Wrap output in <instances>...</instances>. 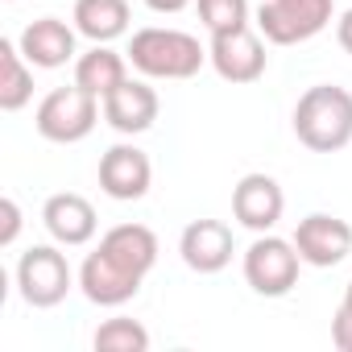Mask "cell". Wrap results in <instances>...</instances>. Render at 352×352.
Here are the masks:
<instances>
[{
	"label": "cell",
	"mask_w": 352,
	"mask_h": 352,
	"mask_svg": "<svg viewBox=\"0 0 352 352\" xmlns=\"http://www.w3.org/2000/svg\"><path fill=\"white\" fill-rule=\"evenodd\" d=\"M149 183H153V166H149L145 149H137V145H112L100 157V191L108 199H116V204L145 199Z\"/></svg>",
	"instance_id": "obj_10"
},
{
	"label": "cell",
	"mask_w": 352,
	"mask_h": 352,
	"mask_svg": "<svg viewBox=\"0 0 352 352\" xmlns=\"http://www.w3.org/2000/svg\"><path fill=\"white\" fill-rule=\"evenodd\" d=\"M145 5H149L153 13H183L191 0H145Z\"/></svg>",
	"instance_id": "obj_24"
},
{
	"label": "cell",
	"mask_w": 352,
	"mask_h": 352,
	"mask_svg": "<svg viewBox=\"0 0 352 352\" xmlns=\"http://www.w3.org/2000/svg\"><path fill=\"white\" fill-rule=\"evenodd\" d=\"M298 249L294 241H282L274 232H257V241L245 249V282L261 294V298H282L294 290L298 282Z\"/></svg>",
	"instance_id": "obj_6"
},
{
	"label": "cell",
	"mask_w": 352,
	"mask_h": 352,
	"mask_svg": "<svg viewBox=\"0 0 352 352\" xmlns=\"http://www.w3.org/2000/svg\"><path fill=\"white\" fill-rule=\"evenodd\" d=\"M336 17V0H261L257 30L274 46H298L323 34Z\"/></svg>",
	"instance_id": "obj_5"
},
{
	"label": "cell",
	"mask_w": 352,
	"mask_h": 352,
	"mask_svg": "<svg viewBox=\"0 0 352 352\" xmlns=\"http://www.w3.org/2000/svg\"><path fill=\"white\" fill-rule=\"evenodd\" d=\"M208 63L228 83H257L265 75L270 54H265V42L249 25H241V30H228V34H212Z\"/></svg>",
	"instance_id": "obj_8"
},
{
	"label": "cell",
	"mask_w": 352,
	"mask_h": 352,
	"mask_svg": "<svg viewBox=\"0 0 352 352\" xmlns=\"http://www.w3.org/2000/svg\"><path fill=\"white\" fill-rule=\"evenodd\" d=\"M100 112H104V104H100L91 91H83L79 83H71V87H54V91L38 104L34 124H38V133H42L46 141H54V145H75V141L91 137Z\"/></svg>",
	"instance_id": "obj_4"
},
{
	"label": "cell",
	"mask_w": 352,
	"mask_h": 352,
	"mask_svg": "<svg viewBox=\"0 0 352 352\" xmlns=\"http://www.w3.org/2000/svg\"><path fill=\"white\" fill-rule=\"evenodd\" d=\"M124 79H129V54H116L104 42H96L87 54L75 58V83L83 91H91L96 100H104L108 91H116Z\"/></svg>",
	"instance_id": "obj_16"
},
{
	"label": "cell",
	"mask_w": 352,
	"mask_h": 352,
	"mask_svg": "<svg viewBox=\"0 0 352 352\" xmlns=\"http://www.w3.org/2000/svg\"><path fill=\"white\" fill-rule=\"evenodd\" d=\"M17 232H21V208H17V199H0V249H9L13 241H17Z\"/></svg>",
	"instance_id": "obj_22"
},
{
	"label": "cell",
	"mask_w": 352,
	"mask_h": 352,
	"mask_svg": "<svg viewBox=\"0 0 352 352\" xmlns=\"http://www.w3.org/2000/svg\"><path fill=\"white\" fill-rule=\"evenodd\" d=\"M179 253L187 261V270L195 274H220L232 253H236V241H232V228L224 220H191L179 236Z\"/></svg>",
	"instance_id": "obj_13"
},
{
	"label": "cell",
	"mask_w": 352,
	"mask_h": 352,
	"mask_svg": "<svg viewBox=\"0 0 352 352\" xmlns=\"http://www.w3.org/2000/svg\"><path fill=\"white\" fill-rule=\"evenodd\" d=\"M42 224H46V232H50L58 245H67V249L87 245V241L96 236V228H100L96 208H91L83 195H75V191H58V195H50L46 208H42Z\"/></svg>",
	"instance_id": "obj_14"
},
{
	"label": "cell",
	"mask_w": 352,
	"mask_h": 352,
	"mask_svg": "<svg viewBox=\"0 0 352 352\" xmlns=\"http://www.w3.org/2000/svg\"><path fill=\"white\" fill-rule=\"evenodd\" d=\"M104 120L116 129V133H124V137H137V133H145V129H153V120H157V112H162V100H157V91L145 83V79H124L116 91H108L104 100Z\"/></svg>",
	"instance_id": "obj_12"
},
{
	"label": "cell",
	"mask_w": 352,
	"mask_h": 352,
	"mask_svg": "<svg viewBox=\"0 0 352 352\" xmlns=\"http://www.w3.org/2000/svg\"><path fill=\"white\" fill-rule=\"evenodd\" d=\"M157 265V236L145 224H116L100 236L96 253L79 265V290L96 307H120L129 302L145 274Z\"/></svg>",
	"instance_id": "obj_1"
},
{
	"label": "cell",
	"mask_w": 352,
	"mask_h": 352,
	"mask_svg": "<svg viewBox=\"0 0 352 352\" xmlns=\"http://www.w3.org/2000/svg\"><path fill=\"white\" fill-rule=\"evenodd\" d=\"M21 54L30 58V67H42V71H58L75 58V30L58 17H38L21 30L17 38Z\"/></svg>",
	"instance_id": "obj_15"
},
{
	"label": "cell",
	"mask_w": 352,
	"mask_h": 352,
	"mask_svg": "<svg viewBox=\"0 0 352 352\" xmlns=\"http://www.w3.org/2000/svg\"><path fill=\"white\" fill-rule=\"evenodd\" d=\"M294 249H298L302 265L331 270L352 253V224L340 216H327V212H311L294 228Z\"/></svg>",
	"instance_id": "obj_9"
},
{
	"label": "cell",
	"mask_w": 352,
	"mask_h": 352,
	"mask_svg": "<svg viewBox=\"0 0 352 352\" xmlns=\"http://www.w3.org/2000/svg\"><path fill=\"white\" fill-rule=\"evenodd\" d=\"M294 137L311 153H336L352 141V91L315 83L294 104Z\"/></svg>",
	"instance_id": "obj_2"
},
{
	"label": "cell",
	"mask_w": 352,
	"mask_h": 352,
	"mask_svg": "<svg viewBox=\"0 0 352 352\" xmlns=\"http://www.w3.org/2000/svg\"><path fill=\"white\" fill-rule=\"evenodd\" d=\"M75 30L91 42H116L129 34V0H75Z\"/></svg>",
	"instance_id": "obj_17"
},
{
	"label": "cell",
	"mask_w": 352,
	"mask_h": 352,
	"mask_svg": "<svg viewBox=\"0 0 352 352\" xmlns=\"http://www.w3.org/2000/svg\"><path fill=\"white\" fill-rule=\"evenodd\" d=\"M96 348L100 352H145L149 348V331L137 323V319H104L100 331H96Z\"/></svg>",
	"instance_id": "obj_19"
},
{
	"label": "cell",
	"mask_w": 352,
	"mask_h": 352,
	"mask_svg": "<svg viewBox=\"0 0 352 352\" xmlns=\"http://www.w3.org/2000/svg\"><path fill=\"white\" fill-rule=\"evenodd\" d=\"M75 286V274H71V261L67 253H58L54 245H34L21 253L17 261V290L30 307L38 311H50L58 307Z\"/></svg>",
	"instance_id": "obj_7"
},
{
	"label": "cell",
	"mask_w": 352,
	"mask_h": 352,
	"mask_svg": "<svg viewBox=\"0 0 352 352\" xmlns=\"http://www.w3.org/2000/svg\"><path fill=\"white\" fill-rule=\"evenodd\" d=\"M124 54H129V63L145 79H191L208 63V50L199 46L195 34L170 30V25H145V30H137Z\"/></svg>",
	"instance_id": "obj_3"
},
{
	"label": "cell",
	"mask_w": 352,
	"mask_h": 352,
	"mask_svg": "<svg viewBox=\"0 0 352 352\" xmlns=\"http://www.w3.org/2000/svg\"><path fill=\"white\" fill-rule=\"evenodd\" d=\"M331 344H336L340 352H352V282H348L344 302H340V311H336V319H331Z\"/></svg>",
	"instance_id": "obj_21"
},
{
	"label": "cell",
	"mask_w": 352,
	"mask_h": 352,
	"mask_svg": "<svg viewBox=\"0 0 352 352\" xmlns=\"http://www.w3.org/2000/svg\"><path fill=\"white\" fill-rule=\"evenodd\" d=\"M199 21L208 34H228L249 25V0H199Z\"/></svg>",
	"instance_id": "obj_20"
},
{
	"label": "cell",
	"mask_w": 352,
	"mask_h": 352,
	"mask_svg": "<svg viewBox=\"0 0 352 352\" xmlns=\"http://www.w3.org/2000/svg\"><path fill=\"white\" fill-rule=\"evenodd\" d=\"M336 42L344 46V54H352V9L336 21Z\"/></svg>",
	"instance_id": "obj_23"
},
{
	"label": "cell",
	"mask_w": 352,
	"mask_h": 352,
	"mask_svg": "<svg viewBox=\"0 0 352 352\" xmlns=\"http://www.w3.org/2000/svg\"><path fill=\"white\" fill-rule=\"evenodd\" d=\"M286 212V195L274 174H245L232 187V216L249 232H274Z\"/></svg>",
	"instance_id": "obj_11"
},
{
	"label": "cell",
	"mask_w": 352,
	"mask_h": 352,
	"mask_svg": "<svg viewBox=\"0 0 352 352\" xmlns=\"http://www.w3.org/2000/svg\"><path fill=\"white\" fill-rule=\"evenodd\" d=\"M34 100V71L30 58L21 54V46L13 38L0 42V108L5 112H21Z\"/></svg>",
	"instance_id": "obj_18"
}]
</instances>
